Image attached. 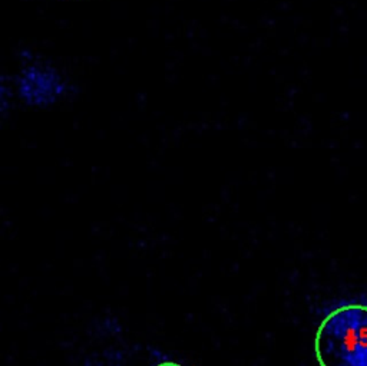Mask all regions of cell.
<instances>
[{"instance_id": "7a4b0ae2", "label": "cell", "mask_w": 367, "mask_h": 366, "mask_svg": "<svg viewBox=\"0 0 367 366\" xmlns=\"http://www.w3.org/2000/svg\"><path fill=\"white\" fill-rule=\"evenodd\" d=\"M16 91L28 107L48 108L65 98L71 85L56 67L42 59H28L16 76Z\"/></svg>"}, {"instance_id": "6da1fadb", "label": "cell", "mask_w": 367, "mask_h": 366, "mask_svg": "<svg viewBox=\"0 0 367 366\" xmlns=\"http://www.w3.org/2000/svg\"><path fill=\"white\" fill-rule=\"evenodd\" d=\"M314 354L319 366H367V300H343L324 312Z\"/></svg>"}, {"instance_id": "277c9868", "label": "cell", "mask_w": 367, "mask_h": 366, "mask_svg": "<svg viewBox=\"0 0 367 366\" xmlns=\"http://www.w3.org/2000/svg\"><path fill=\"white\" fill-rule=\"evenodd\" d=\"M155 366H184V365H181L178 362H172V360H162V362H159Z\"/></svg>"}, {"instance_id": "3957f363", "label": "cell", "mask_w": 367, "mask_h": 366, "mask_svg": "<svg viewBox=\"0 0 367 366\" xmlns=\"http://www.w3.org/2000/svg\"><path fill=\"white\" fill-rule=\"evenodd\" d=\"M10 98H12L10 88L5 82H0V119H2L9 111Z\"/></svg>"}]
</instances>
